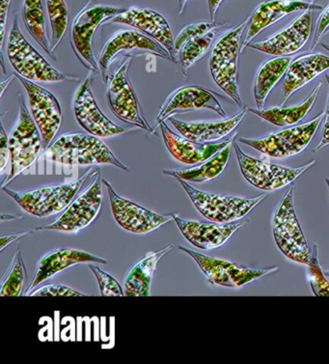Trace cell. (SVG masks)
I'll use <instances>...</instances> for the list:
<instances>
[{
	"label": "cell",
	"instance_id": "1",
	"mask_svg": "<svg viewBox=\"0 0 329 364\" xmlns=\"http://www.w3.org/2000/svg\"><path fill=\"white\" fill-rule=\"evenodd\" d=\"M45 156L48 160L67 166L110 164L129 171L98 136L91 134H64L45 150Z\"/></svg>",
	"mask_w": 329,
	"mask_h": 364
},
{
	"label": "cell",
	"instance_id": "2",
	"mask_svg": "<svg viewBox=\"0 0 329 364\" xmlns=\"http://www.w3.org/2000/svg\"><path fill=\"white\" fill-rule=\"evenodd\" d=\"M98 171L99 168H90L82 177L69 184L48 186L28 191H13L4 187L2 191L28 214L38 218H47L65 211L77 198L85 181L93 177Z\"/></svg>",
	"mask_w": 329,
	"mask_h": 364
},
{
	"label": "cell",
	"instance_id": "3",
	"mask_svg": "<svg viewBox=\"0 0 329 364\" xmlns=\"http://www.w3.org/2000/svg\"><path fill=\"white\" fill-rule=\"evenodd\" d=\"M248 16L239 26L221 36L212 48L209 61L210 75L218 86L241 109H244L238 82L239 55L244 28L249 24Z\"/></svg>",
	"mask_w": 329,
	"mask_h": 364
},
{
	"label": "cell",
	"instance_id": "4",
	"mask_svg": "<svg viewBox=\"0 0 329 364\" xmlns=\"http://www.w3.org/2000/svg\"><path fill=\"white\" fill-rule=\"evenodd\" d=\"M293 191L295 187L288 188L275 210L272 233L277 247L286 257L296 263L309 265L313 252L296 214Z\"/></svg>",
	"mask_w": 329,
	"mask_h": 364
},
{
	"label": "cell",
	"instance_id": "5",
	"mask_svg": "<svg viewBox=\"0 0 329 364\" xmlns=\"http://www.w3.org/2000/svg\"><path fill=\"white\" fill-rule=\"evenodd\" d=\"M8 58L18 75L32 82H58L72 80L59 72L35 48L21 33L18 16L13 21L7 43Z\"/></svg>",
	"mask_w": 329,
	"mask_h": 364
},
{
	"label": "cell",
	"instance_id": "6",
	"mask_svg": "<svg viewBox=\"0 0 329 364\" xmlns=\"http://www.w3.org/2000/svg\"><path fill=\"white\" fill-rule=\"evenodd\" d=\"M177 180L198 212L210 222L221 225L238 222L249 215L259 204L268 198L266 193H261L254 198L210 193L197 190L185 181Z\"/></svg>",
	"mask_w": 329,
	"mask_h": 364
},
{
	"label": "cell",
	"instance_id": "7",
	"mask_svg": "<svg viewBox=\"0 0 329 364\" xmlns=\"http://www.w3.org/2000/svg\"><path fill=\"white\" fill-rule=\"evenodd\" d=\"M9 149L11 171L6 179L2 181V188L31 166L44 149L41 133L21 100L18 123L9 137Z\"/></svg>",
	"mask_w": 329,
	"mask_h": 364
},
{
	"label": "cell",
	"instance_id": "8",
	"mask_svg": "<svg viewBox=\"0 0 329 364\" xmlns=\"http://www.w3.org/2000/svg\"><path fill=\"white\" fill-rule=\"evenodd\" d=\"M88 4L75 16L72 21L71 46L80 63L89 71L98 75L99 63L92 48L94 33L99 24L105 21L112 20L126 9L107 5H96L87 8Z\"/></svg>",
	"mask_w": 329,
	"mask_h": 364
},
{
	"label": "cell",
	"instance_id": "9",
	"mask_svg": "<svg viewBox=\"0 0 329 364\" xmlns=\"http://www.w3.org/2000/svg\"><path fill=\"white\" fill-rule=\"evenodd\" d=\"M325 115V112H322L309 122L283 129L261 139H252L241 137L239 140V142L252 147L253 149L265 154L268 157L275 159L293 157L308 147L322 124Z\"/></svg>",
	"mask_w": 329,
	"mask_h": 364
},
{
	"label": "cell",
	"instance_id": "10",
	"mask_svg": "<svg viewBox=\"0 0 329 364\" xmlns=\"http://www.w3.org/2000/svg\"><path fill=\"white\" fill-rule=\"evenodd\" d=\"M233 146L242 174L250 185L259 190L272 191L287 187L315 164V160H312L303 166L293 168L277 166L250 157L242 150L237 142L233 141Z\"/></svg>",
	"mask_w": 329,
	"mask_h": 364
},
{
	"label": "cell",
	"instance_id": "11",
	"mask_svg": "<svg viewBox=\"0 0 329 364\" xmlns=\"http://www.w3.org/2000/svg\"><path fill=\"white\" fill-rule=\"evenodd\" d=\"M102 182L99 171L88 188L74 199L58 220L48 225L36 226L35 229L37 231L55 230L77 233L87 228L101 212L104 198Z\"/></svg>",
	"mask_w": 329,
	"mask_h": 364
},
{
	"label": "cell",
	"instance_id": "12",
	"mask_svg": "<svg viewBox=\"0 0 329 364\" xmlns=\"http://www.w3.org/2000/svg\"><path fill=\"white\" fill-rule=\"evenodd\" d=\"M180 252L188 253L203 272L210 284L223 287L239 288L249 284L256 280L263 279L269 274L279 271V267H269L264 269H252L229 262L222 259L209 257L193 250L180 245Z\"/></svg>",
	"mask_w": 329,
	"mask_h": 364
},
{
	"label": "cell",
	"instance_id": "13",
	"mask_svg": "<svg viewBox=\"0 0 329 364\" xmlns=\"http://www.w3.org/2000/svg\"><path fill=\"white\" fill-rule=\"evenodd\" d=\"M129 63L131 58L126 59L117 71L110 75L107 82V102L112 112L121 121L153 134V129L145 119L136 92L129 82Z\"/></svg>",
	"mask_w": 329,
	"mask_h": 364
},
{
	"label": "cell",
	"instance_id": "14",
	"mask_svg": "<svg viewBox=\"0 0 329 364\" xmlns=\"http://www.w3.org/2000/svg\"><path fill=\"white\" fill-rule=\"evenodd\" d=\"M151 53L166 60L177 63L171 53L156 40L134 31H121L109 38L99 53L98 63L102 80L109 82V67L121 53Z\"/></svg>",
	"mask_w": 329,
	"mask_h": 364
},
{
	"label": "cell",
	"instance_id": "15",
	"mask_svg": "<svg viewBox=\"0 0 329 364\" xmlns=\"http://www.w3.org/2000/svg\"><path fill=\"white\" fill-rule=\"evenodd\" d=\"M18 79L28 92L32 117L41 133L44 149H47L60 129V104L56 97L47 89L21 75H18Z\"/></svg>",
	"mask_w": 329,
	"mask_h": 364
},
{
	"label": "cell",
	"instance_id": "16",
	"mask_svg": "<svg viewBox=\"0 0 329 364\" xmlns=\"http://www.w3.org/2000/svg\"><path fill=\"white\" fill-rule=\"evenodd\" d=\"M102 181L109 191L113 217L126 231L134 234H147L173 220L172 215H158L129 199L121 198L109 182L105 179Z\"/></svg>",
	"mask_w": 329,
	"mask_h": 364
},
{
	"label": "cell",
	"instance_id": "17",
	"mask_svg": "<svg viewBox=\"0 0 329 364\" xmlns=\"http://www.w3.org/2000/svg\"><path fill=\"white\" fill-rule=\"evenodd\" d=\"M74 112L77 121L88 134L98 137L119 136L128 129L115 125L99 109L91 88L90 77H86L75 93Z\"/></svg>",
	"mask_w": 329,
	"mask_h": 364
},
{
	"label": "cell",
	"instance_id": "18",
	"mask_svg": "<svg viewBox=\"0 0 329 364\" xmlns=\"http://www.w3.org/2000/svg\"><path fill=\"white\" fill-rule=\"evenodd\" d=\"M198 109H210L221 117H226L225 110L214 92L201 86L190 85L178 88L167 97L156 115V121L160 124L177 113Z\"/></svg>",
	"mask_w": 329,
	"mask_h": 364
},
{
	"label": "cell",
	"instance_id": "19",
	"mask_svg": "<svg viewBox=\"0 0 329 364\" xmlns=\"http://www.w3.org/2000/svg\"><path fill=\"white\" fill-rule=\"evenodd\" d=\"M311 29L312 10H306L279 33L268 38L265 41L249 44L248 47L271 55H293L308 42Z\"/></svg>",
	"mask_w": 329,
	"mask_h": 364
},
{
	"label": "cell",
	"instance_id": "20",
	"mask_svg": "<svg viewBox=\"0 0 329 364\" xmlns=\"http://www.w3.org/2000/svg\"><path fill=\"white\" fill-rule=\"evenodd\" d=\"M173 220L183 236L188 242L204 250L217 249L225 244L242 226L247 225L248 220L241 223H209L197 222V220H185L177 214L172 215Z\"/></svg>",
	"mask_w": 329,
	"mask_h": 364
},
{
	"label": "cell",
	"instance_id": "21",
	"mask_svg": "<svg viewBox=\"0 0 329 364\" xmlns=\"http://www.w3.org/2000/svg\"><path fill=\"white\" fill-rule=\"evenodd\" d=\"M110 23L126 24L139 29V31L163 45L177 62L171 28L160 13L148 8L131 7L124 11L120 15L116 16L110 20Z\"/></svg>",
	"mask_w": 329,
	"mask_h": 364
},
{
	"label": "cell",
	"instance_id": "22",
	"mask_svg": "<svg viewBox=\"0 0 329 364\" xmlns=\"http://www.w3.org/2000/svg\"><path fill=\"white\" fill-rule=\"evenodd\" d=\"M83 263L102 264L105 265L107 261L99 256L83 252V250L75 249H58L51 250L47 255L43 256L38 262L36 271L33 279L26 290V296L39 287L43 283L56 276L59 272L65 271L75 265Z\"/></svg>",
	"mask_w": 329,
	"mask_h": 364
},
{
	"label": "cell",
	"instance_id": "23",
	"mask_svg": "<svg viewBox=\"0 0 329 364\" xmlns=\"http://www.w3.org/2000/svg\"><path fill=\"white\" fill-rule=\"evenodd\" d=\"M158 125L161 127L164 144L172 157L180 163L190 164V166L204 163L234 141V136L225 142L202 144V143L191 141L182 134L174 133L166 121Z\"/></svg>",
	"mask_w": 329,
	"mask_h": 364
},
{
	"label": "cell",
	"instance_id": "24",
	"mask_svg": "<svg viewBox=\"0 0 329 364\" xmlns=\"http://www.w3.org/2000/svg\"><path fill=\"white\" fill-rule=\"evenodd\" d=\"M320 9H323V7L320 5L307 4V2L288 1V0H272V1L264 2L256 8L250 18L242 48L248 47L250 42L264 29L282 20L286 16L293 14L298 11Z\"/></svg>",
	"mask_w": 329,
	"mask_h": 364
},
{
	"label": "cell",
	"instance_id": "25",
	"mask_svg": "<svg viewBox=\"0 0 329 364\" xmlns=\"http://www.w3.org/2000/svg\"><path fill=\"white\" fill-rule=\"evenodd\" d=\"M247 112L248 109L244 107L233 117L222 121H214V122H183L173 117H170L169 121L185 139L202 143V144H207V143L225 139L234 129L238 128Z\"/></svg>",
	"mask_w": 329,
	"mask_h": 364
},
{
	"label": "cell",
	"instance_id": "26",
	"mask_svg": "<svg viewBox=\"0 0 329 364\" xmlns=\"http://www.w3.org/2000/svg\"><path fill=\"white\" fill-rule=\"evenodd\" d=\"M329 69V58L320 53L301 56L291 63L283 83L281 107L298 89Z\"/></svg>",
	"mask_w": 329,
	"mask_h": 364
},
{
	"label": "cell",
	"instance_id": "27",
	"mask_svg": "<svg viewBox=\"0 0 329 364\" xmlns=\"http://www.w3.org/2000/svg\"><path fill=\"white\" fill-rule=\"evenodd\" d=\"M173 249V245H169L156 252H148L144 258L134 264L133 268L126 274L124 282L125 296H150L151 283L158 261Z\"/></svg>",
	"mask_w": 329,
	"mask_h": 364
},
{
	"label": "cell",
	"instance_id": "28",
	"mask_svg": "<svg viewBox=\"0 0 329 364\" xmlns=\"http://www.w3.org/2000/svg\"><path fill=\"white\" fill-rule=\"evenodd\" d=\"M232 144L233 142L199 166L185 169H164L163 173L191 183H206L217 179L227 166Z\"/></svg>",
	"mask_w": 329,
	"mask_h": 364
},
{
	"label": "cell",
	"instance_id": "29",
	"mask_svg": "<svg viewBox=\"0 0 329 364\" xmlns=\"http://www.w3.org/2000/svg\"><path fill=\"white\" fill-rule=\"evenodd\" d=\"M292 60L293 58L288 56H277L261 65L254 82V98L257 109H264L269 92L287 73Z\"/></svg>",
	"mask_w": 329,
	"mask_h": 364
},
{
	"label": "cell",
	"instance_id": "30",
	"mask_svg": "<svg viewBox=\"0 0 329 364\" xmlns=\"http://www.w3.org/2000/svg\"><path fill=\"white\" fill-rule=\"evenodd\" d=\"M322 85L323 82H319L308 98L298 106L271 107V109H248V112H252L253 114L259 116L261 119L268 121L274 125L279 127L295 125V124L301 122L314 106L320 89H322Z\"/></svg>",
	"mask_w": 329,
	"mask_h": 364
},
{
	"label": "cell",
	"instance_id": "31",
	"mask_svg": "<svg viewBox=\"0 0 329 364\" xmlns=\"http://www.w3.org/2000/svg\"><path fill=\"white\" fill-rule=\"evenodd\" d=\"M23 16L26 28L28 33L34 38L43 50L50 58L56 59L51 53L50 39L45 33L44 9H43L42 0H23Z\"/></svg>",
	"mask_w": 329,
	"mask_h": 364
},
{
	"label": "cell",
	"instance_id": "32",
	"mask_svg": "<svg viewBox=\"0 0 329 364\" xmlns=\"http://www.w3.org/2000/svg\"><path fill=\"white\" fill-rule=\"evenodd\" d=\"M218 29V28H217ZM217 29L207 32L206 34L191 38L188 42L183 45V47L178 51L176 58H179L180 68L183 75H187L188 70L199 59L203 58L210 45L214 42Z\"/></svg>",
	"mask_w": 329,
	"mask_h": 364
},
{
	"label": "cell",
	"instance_id": "33",
	"mask_svg": "<svg viewBox=\"0 0 329 364\" xmlns=\"http://www.w3.org/2000/svg\"><path fill=\"white\" fill-rule=\"evenodd\" d=\"M28 279L26 265L20 250L13 256L7 271L2 277L0 285V296H18L23 290L24 282Z\"/></svg>",
	"mask_w": 329,
	"mask_h": 364
},
{
	"label": "cell",
	"instance_id": "34",
	"mask_svg": "<svg viewBox=\"0 0 329 364\" xmlns=\"http://www.w3.org/2000/svg\"><path fill=\"white\" fill-rule=\"evenodd\" d=\"M50 23L51 53L58 48L68 28L69 12L64 0H45Z\"/></svg>",
	"mask_w": 329,
	"mask_h": 364
},
{
	"label": "cell",
	"instance_id": "35",
	"mask_svg": "<svg viewBox=\"0 0 329 364\" xmlns=\"http://www.w3.org/2000/svg\"><path fill=\"white\" fill-rule=\"evenodd\" d=\"M308 266V279L313 293L317 296H329V282L320 266L318 245H314L312 260Z\"/></svg>",
	"mask_w": 329,
	"mask_h": 364
},
{
	"label": "cell",
	"instance_id": "36",
	"mask_svg": "<svg viewBox=\"0 0 329 364\" xmlns=\"http://www.w3.org/2000/svg\"><path fill=\"white\" fill-rule=\"evenodd\" d=\"M221 26H222V24L215 23V21H210V23L203 21V23H191L185 26L174 39L175 55H177L180 48L191 38L206 34L207 32L214 31V29L221 28Z\"/></svg>",
	"mask_w": 329,
	"mask_h": 364
},
{
	"label": "cell",
	"instance_id": "37",
	"mask_svg": "<svg viewBox=\"0 0 329 364\" xmlns=\"http://www.w3.org/2000/svg\"><path fill=\"white\" fill-rule=\"evenodd\" d=\"M88 268L95 274L97 282L99 283V291L104 296H125L122 287L116 282L114 277L102 271L101 268L95 265H88Z\"/></svg>",
	"mask_w": 329,
	"mask_h": 364
},
{
	"label": "cell",
	"instance_id": "38",
	"mask_svg": "<svg viewBox=\"0 0 329 364\" xmlns=\"http://www.w3.org/2000/svg\"><path fill=\"white\" fill-rule=\"evenodd\" d=\"M32 296H85V294L72 289L66 285L48 284L39 286L28 294Z\"/></svg>",
	"mask_w": 329,
	"mask_h": 364
},
{
	"label": "cell",
	"instance_id": "39",
	"mask_svg": "<svg viewBox=\"0 0 329 364\" xmlns=\"http://www.w3.org/2000/svg\"><path fill=\"white\" fill-rule=\"evenodd\" d=\"M329 26V4L320 13V17L318 18L317 23H315V31L314 39H313L312 50H314L322 39L323 35L325 34L326 29Z\"/></svg>",
	"mask_w": 329,
	"mask_h": 364
},
{
	"label": "cell",
	"instance_id": "40",
	"mask_svg": "<svg viewBox=\"0 0 329 364\" xmlns=\"http://www.w3.org/2000/svg\"><path fill=\"white\" fill-rule=\"evenodd\" d=\"M9 156V139L5 133L4 125H1V132H0V172H1V174L5 172Z\"/></svg>",
	"mask_w": 329,
	"mask_h": 364
},
{
	"label": "cell",
	"instance_id": "41",
	"mask_svg": "<svg viewBox=\"0 0 329 364\" xmlns=\"http://www.w3.org/2000/svg\"><path fill=\"white\" fill-rule=\"evenodd\" d=\"M325 77L326 80H328L329 87V75L326 74ZM325 117V125H323L322 139H320L319 144H318L317 146L315 147V153L319 152L320 149H323V148H325V146H328V145H329V96L328 109H326Z\"/></svg>",
	"mask_w": 329,
	"mask_h": 364
},
{
	"label": "cell",
	"instance_id": "42",
	"mask_svg": "<svg viewBox=\"0 0 329 364\" xmlns=\"http://www.w3.org/2000/svg\"><path fill=\"white\" fill-rule=\"evenodd\" d=\"M11 0H0V24H1V48L4 47L5 28H6V21L8 16V11H9V6Z\"/></svg>",
	"mask_w": 329,
	"mask_h": 364
},
{
	"label": "cell",
	"instance_id": "43",
	"mask_svg": "<svg viewBox=\"0 0 329 364\" xmlns=\"http://www.w3.org/2000/svg\"><path fill=\"white\" fill-rule=\"evenodd\" d=\"M32 234L31 230L20 232V233L12 234V235H5L1 237V245H0V250H4L5 247H8V245L13 244V242L16 241H20L21 239L26 238V236L31 235Z\"/></svg>",
	"mask_w": 329,
	"mask_h": 364
},
{
	"label": "cell",
	"instance_id": "44",
	"mask_svg": "<svg viewBox=\"0 0 329 364\" xmlns=\"http://www.w3.org/2000/svg\"><path fill=\"white\" fill-rule=\"evenodd\" d=\"M223 0H207V5H209V12L212 21H215V14H217L218 7Z\"/></svg>",
	"mask_w": 329,
	"mask_h": 364
},
{
	"label": "cell",
	"instance_id": "45",
	"mask_svg": "<svg viewBox=\"0 0 329 364\" xmlns=\"http://www.w3.org/2000/svg\"><path fill=\"white\" fill-rule=\"evenodd\" d=\"M179 1V14L182 15L183 10H185V4H187L188 0H178Z\"/></svg>",
	"mask_w": 329,
	"mask_h": 364
},
{
	"label": "cell",
	"instance_id": "46",
	"mask_svg": "<svg viewBox=\"0 0 329 364\" xmlns=\"http://www.w3.org/2000/svg\"><path fill=\"white\" fill-rule=\"evenodd\" d=\"M322 47L325 48V50L329 51V45L325 44V43H322Z\"/></svg>",
	"mask_w": 329,
	"mask_h": 364
},
{
	"label": "cell",
	"instance_id": "47",
	"mask_svg": "<svg viewBox=\"0 0 329 364\" xmlns=\"http://www.w3.org/2000/svg\"><path fill=\"white\" fill-rule=\"evenodd\" d=\"M325 183H326V185H328V191H329V178H325Z\"/></svg>",
	"mask_w": 329,
	"mask_h": 364
},
{
	"label": "cell",
	"instance_id": "48",
	"mask_svg": "<svg viewBox=\"0 0 329 364\" xmlns=\"http://www.w3.org/2000/svg\"><path fill=\"white\" fill-rule=\"evenodd\" d=\"M325 277H329V271H326V272H325Z\"/></svg>",
	"mask_w": 329,
	"mask_h": 364
},
{
	"label": "cell",
	"instance_id": "49",
	"mask_svg": "<svg viewBox=\"0 0 329 364\" xmlns=\"http://www.w3.org/2000/svg\"><path fill=\"white\" fill-rule=\"evenodd\" d=\"M288 1H301V0H288Z\"/></svg>",
	"mask_w": 329,
	"mask_h": 364
}]
</instances>
